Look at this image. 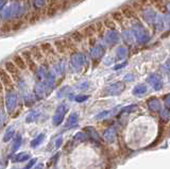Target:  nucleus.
Returning a JSON list of instances; mask_svg holds the SVG:
<instances>
[{"mask_svg": "<svg viewBox=\"0 0 170 169\" xmlns=\"http://www.w3.org/2000/svg\"><path fill=\"white\" fill-rule=\"evenodd\" d=\"M0 81H1L3 87H6L9 91H12L14 88V80L3 67H0Z\"/></svg>", "mask_w": 170, "mask_h": 169, "instance_id": "obj_1", "label": "nucleus"}, {"mask_svg": "<svg viewBox=\"0 0 170 169\" xmlns=\"http://www.w3.org/2000/svg\"><path fill=\"white\" fill-rule=\"evenodd\" d=\"M3 68L6 69V72L10 74V76L12 77V79L13 80H18L19 77H20V72L21 70L18 68L17 66H16L15 64H14L12 61H6L4 62V66Z\"/></svg>", "mask_w": 170, "mask_h": 169, "instance_id": "obj_2", "label": "nucleus"}, {"mask_svg": "<svg viewBox=\"0 0 170 169\" xmlns=\"http://www.w3.org/2000/svg\"><path fill=\"white\" fill-rule=\"evenodd\" d=\"M21 57H23V60H25L26 64H27V68L30 69L32 72L36 71L37 69V63L35 62V60L33 59L32 54H31L30 50H25V51H23V53H21Z\"/></svg>", "mask_w": 170, "mask_h": 169, "instance_id": "obj_3", "label": "nucleus"}, {"mask_svg": "<svg viewBox=\"0 0 170 169\" xmlns=\"http://www.w3.org/2000/svg\"><path fill=\"white\" fill-rule=\"evenodd\" d=\"M30 52H31V54H32L33 59L35 60V62H36V63L37 62L38 63H43L45 55L42 52V50H40L39 47H36V46H35V47H31Z\"/></svg>", "mask_w": 170, "mask_h": 169, "instance_id": "obj_4", "label": "nucleus"}, {"mask_svg": "<svg viewBox=\"0 0 170 169\" xmlns=\"http://www.w3.org/2000/svg\"><path fill=\"white\" fill-rule=\"evenodd\" d=\"M11 61L13 62L14 64H15L16 66H17L18 68L20 69L21 71H23V70H26V69H27V64H26V62H25V60H23V57H21V54H16V55H14V57H12Z\"/></svg>", "mask_w": 170, "mask_h": 169, "instance_id": "obj_5", "label": "nucleus"}, {"mask_svg": "<svg viewBox=\"0 0 170 169\" xmlns=\"http://www.w3.org/2000/svg\"><path fill=\"white\" fill-rule=\"evenodd\" d=\"M39 48L45 57H52V55L56 54L53 46L50 44V43H43V44L39 46Z\"/></svg>", "mask_w": 170, "mask_h": 169, "instance_id": "obj_6", "label": "nucleus"}, {"mask_svg": "<svg viewBox=\"0 0 170 169\" xmlns=\"http://www.w3.org/2000/svg\"><path fill=\"white\" fill-rule=\"evenodd\" d=\"M149 3L154 6L155 9L159 10L160 12H162V13H166L167 12L166 3H165L164 0H149Z\"/></svg>", "mask_w": 170, "mask_h": 169, "instance_id": "obj_7", "label": "nucleus"}, {"mask_svg": "<svg viewBox=\"0 0 170 169\" xmlns=\"http://www.w3.org/2000/svg\"><path fill=\"white\" fill-rule=\"evenodd\" d=\"M53 48H54V50L56 51V53H59V54H65L67 52L63 40H54V42H53Z\"/></svg>", "mask_w": 170, "mask_h": 169, "instance_id": "obj_8", "label": "nucleus"}, {"mask_svg": "<svg viewBox=\"0 0 170 169\" xmlns=\"http://www.w3.org/2000/svg\"><path fill=\"white\" fill-rule=\"evenodd\" d=\"M81 32H82V34H83V36H84V38H90V37H93V36L96 34L95 25H88V26H86L85 28H83L82 30H81Z\"/></svg>", "mask_w": 170, "mask_h": 169, "instance_id": "obj_9", "label": "nucleus"}, {"mask_svg": "<svg viewBox=\"0 0 170 169\" xmlns=\"http://www.w3.org/2000/svg\"><path fill=\"white\" fill-rule=\"evenodd\" d=\"M120 12H121V14H122V16L124 18H128V19L135 18V12H134L129 6H122L121 10H120Z\"/></svg>", "mask_w": 170, "mask_h": 169, "instance_id": "obj_10", "label": "nucleus"}, {"mask_svg": "<svg viewBox=\"0 0 170 169\" xmlns=\"http://www.w3.org/2000/svg\"><path fill=\"white\" fill-rule=\"evenodd\" d=\"M63 42H64V45H65L67 51H69V52H75L76 50H77V45H76V43L73 42V40H70V37H69V38H64Z\"/></svg>", "mask_w": 170, "mask_h": 169, "instance_id": "obj_11", "label": "nucleus"}, {"mask_svg": "<svg viewBox=\"0 0 170 169\" xmlns=\"http://www.w3.org/2000/svg\"><path fill=\"white\" fill-rule=\"evenodd\" d=\"M70 40L77 44V43L82 42V40H84V36H83L81 31H73V32L70 34Z\"/></svg>", "mask_w": 170, "mask_h": 169, "instance_id": "obj_12", "label": "nucleus"}, {"mask_svg": "<svg viewBox=\"0 0 170 169\" xmlns=\"http://www.w3.org/2000/svg\"><path fill=\"white\" fill-rule=\"evenodd\" d=\"M30 158V154L28 152H20L18 153L15 158H13V162L14 163H17V162H25Z\"/></svg>", "mask_w": 170, "mask_h": 169, "instance_id": "obj_13", "label": "nucleus"}, {"mask_svg": "<svg viewBox=\"0 0 170 169\" xmlns=\"http://www.w3.org/2000/svg\"><path fill=\"white\" fill-rule=\"evenodd\" d=\"M115 136H116V132H115L114 129L107 130L104 133V139L109 142H113L115 141Z\"/></svg>", "mask_w": 170, "mask_h": 169, "instance_id": "obj_14", "label": "nucleus"}, {"mask_svg": "<svg viewBox=\"0 0 170 169\" xmlns=\"http://www.w3.org/2000/svg\"><path fill=\"white\" fill-rule=\"evenodd\" d=\"M102 23H103L105 29H109V30H115L116 29V23L112 18H105Z\"/></svg>", "mask_w": 170, "mask_h": 169, "instance_id": "obj_15", "label": "nucleus"}, {"mask_svg": "<svg viewBox=\"0 0 170 169\" xmlns=\"http://www.w3.org/2000/svg\"><path fill=\"white\" fill-rule=\"evenodd\" d=\"M115 23H123V16L121 14L120 11H116V12H113L112 13V17H111Z\"/></svg>", "mask_w": 170, "mask_h": 169, "instance_id": "obj_16", "label": "nucleus"}, {"mask_svg": "<svg viewBox=\"0 0 170 169\" xmlns=\"http://www.w3.org/2000/svg\"><path fill=\"white\" fill-rule=\"evenodd\" d=\"M40 17V14H39V11H34L29 15V23H35L36 21L39 19Z\"/></svg>", "mask_w": 170, "mask_h": 169, "instance_id": "obj_17", "label": "nucleus"}, {"mask_svg": "<svg viewBox=\"0 0 170 169\" xmlns=\"http://www.w3.org/2000/svg\"><path fill=\"white\" fill-rule=\"evenodd\" d=\"M94 25H95V28H96V33H99L100 35L103 34L104 30H105L103 23H102V21H97V23H95Z\"/></svg>", "mask_w": 170, "mask_h": 169, "instance_id": "obj_18", "label": "nucleus"}, {"mask_svg": "<svg viewBox=\"0 0 170 169\" xmlns=\"http://www.w3.org/2000/svg\"><path fill=\"white\" fill-rule=\"evenodd\" d=\"M1 32L3 33H8V32H11L12 31V23H2L1 26Z\"/></svg>", "mask_w": 170, "mask_h": 169, "instance_id": "obj_19", "label": "nucleus"}, {"mask_svg": "<svg viewBox=\"0 0 170 169\" xmlns=\"http://www.w3.org/2000/svg\"><path fill=\"white\" fill-rule=\"evenodd\" d=\"M44 139V134H40V135H38V136L36 137V138L34 139L32 142H31V147L32 148H35V147H37L38 145L42 142V141Z\"/></svg>", "mask_w": 170, "mask_h": 169, "instance_id": "obj_20", "label": "nucleus"}, {"mask_svg": "<svg viewBox=\"0 0 170 169\" xmlns=\"http://www.w3.org/2000/svg\"><path fill=\"white\" fill-rule=\"evenodd\" d=\"M20 142H21V137L20 136H18L17 138L15 139V142H14V146H13V151H17L18 150V148H19V146H20Z\"/></svg>", "mask_w": 170, "mask_h": 169, "instance_id": "obj_21", "label": "nucleus"}, {"mask_svg": "<svg viewBox=\"0 0 170 169\" xmlns=\"http://www.w3.org/2000/svg\"><path fill=\"white\" fill-rule=\"evenodd\" d=\"M12 135H13V130H8V132L3 137V142H9L12 138Z\"/></svg>", "mask_w": 170, "mask_h": 169, "instance_id": "obj_22", "label": "nucleus"}, {"mask_svg": "<svg viewBox=\"0 0 170 169\" xmlns=\"http://www.w3.org/2000/svg\"><path fill=\"white\" fill-rule=\"evenodd\" d=\"M76 139L78 142H84L86 139V136L83 133H78L76 135Z\"/></svg>", "mask_w": 170, "mask_h": 169, "instance_id": "obj_23", "label": "nucleus"}, {"mask_svg": "<svg viewBox=\"0 0 170 169\" xmlns=\"http://www.w3.org/2000/svg\"><path fill=\"white\" fill-rule=\"evenodd\" d=\"M35 162H36V158H32V160H31L30 162H29L28 165L26 166V167L23 168V169H30V168H32V167H33V165H34V164H35Z\"/></svg>", "mask_w": 170, "mask_h": 169, "instance_id": "obj_24", "label": "nucleus"}, {"mask_svg": "<svg viewBox=\"0 0 170 169\" xmlns=\"http://www.w3.org/2000/svg\"><path fill=\"white\" fill-rule=\"evenodd\" d=\"M137 2L140 4V6H143V8H145V6H149V0H137Z\"/></svg>", "mask_w": 170, "mask_h": 169, "instance_id": "obj_25", "label": "nucleus"}, {"mask_svg": "<svg viewBox=\"0 0 170 169\" xmlns=\"http://www.w3.org/2000/svg\"><path fill=\"white\" fill-rule=\"evenodd\" d=\"M59 156H60V154H59V153H56V155H54L53 158H52L51 160H50V162H52V164H54V163H56V161L57 160V158H59Z\"/></svg>", "mask_w": 170, "mask_h": 169, "instance_id": "obj_26", "label": "nucleus"}, {"mask_svg": "<svg viewBox=\"0 0 170 169\" xmlns=\"http://www.w3.org/2000/svg\"><path fill=\"white\" fill-rule=\"evenodd\" d=\"M62 144V138H59L56 142V148H60V146H61Z\"/></svg>", "mask_w": 170, "mask_h": 169, "instance_id": "obj_27", "label": "nucleus"}, {"mask_svg": "<svg viewBox=\"0 0 170 169\" xmlns=\"http://www.w3.org/2000/svg\"><path fill=\"white\" fill-rule=\"evenodd\" d=\"M43 167H44V165H43V164H38L36 167H35V169H43Z\"/></svg>", "mask_w": 170, "mask_h": 169, "instance_id": "obj_28", "label": "nucleus"}, {"mask_svg": "<svg viewBox=\"0 0 170 169\" xmlns=\"http://www.w3.org/2000/svg\"><path fill=\"white\" fill-rule=\"evenodd\" d=\"M2 91H3V85H2L1 81H0V93H2Z\"/></svg>", "mask_w": 170, "mask_h": 169, "instance_id": "obj_29", "label": "nucleus"}, {"mask_svg": "<svg viewBox=\"0 0 170 169\" xmlns=\"http://www.w3.org/2000/svg\"><path fill=\"white\" fill-rule=\"evenodd\" d=\"M82 1V0H70V2H73V3H76V2H80Z\"/></svg>", "mask_w": 170, "mask_h": 169, "instance_id": "obj_30", "label": "nucleus"}]
</instances>
